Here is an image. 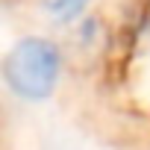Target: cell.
<instances>
[{
	"mask_svg": "<svg viewBox=\"0 0 150 150\" xmlns=\"http://www.w3.org/2000/svg\"><path fill=\"white\" fill-rule=\"evenodd\" d=\"M6 83L24 100H44L59 80V50L47 38H24L6 56Z\"/></svg>",
	"mask_w": 150,
	"mask_h": 150,
	"instance_id": "1",
	"label": "cell"
},
{
	"mask_svg": "<svg viewBox=\"0 0 150 150\" xmlns=\"http://www.w3.org/2000/svg\"><path fill=\"white\" fill-rule=\"evenodd\" d=\"M86 3H88V0H53L50 9H53L62 21H71V18H77V15L86 9Z\"/></svg>",
	"mask_w": 150,
	"mask_h": 150,
	"instance_id": "2",
	"label": "cell"
}]
</instances>
